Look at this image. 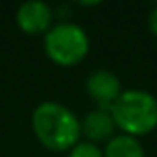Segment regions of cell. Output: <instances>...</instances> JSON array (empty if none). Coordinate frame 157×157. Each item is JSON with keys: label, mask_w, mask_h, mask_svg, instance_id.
<instances>
[{"label": "cell", "mask_w": 157, "mask_h": 157, "mask_svg": "<svg viewBox=\"0 0 157 157\" xmlns=\"http://www.w3.org/2000/svg\"><path fill=\"white\" fill-rule=\"evenodd\" d=\"M32 128L39 142L54 151H70L82 135L78 117L59 102L39 104L32 115Z\"/></svg>", "instance_id": "obj_1"}, {"label": "cell", "mask_w": 157, "mask_h": 157, "mask_svg": "<svg viewBox=\"0 0 157 157\" xmlns=\"http://www.w3.org/2000/svg\"><path fill=\"white\" fill-rule=\"evenodd\" d=\"M111 115L126 135H146L157 128V98L140 89L122 91L111 105Z\"/></svg>", "instance_id": "obj_2"}, {"label": "cell", "mask_w": 157, "mask_h": 157, "mask_svg": "<svg viewBox=\"0 0 157 157\" xmlns=\"http://www.w3.org/2000/svg\"><path fill=\"white\" fill-rule=\"evenodd\" d=\"M44 52L54 63L70 67L87 56L89 37L82 26L74 22H59L44 35Z\"/></svg>", "instance_id": "obj_3"}, {"label": "cell", "mask_w": 157, "mask_h": 157, "mask_svg": "<svg viewBox=\"0 0 157 157\" xmlns=\"http://www.w3.org/2000/svg\"><path fill=\"white\" fill-rule=\"evenodd\" d=\"M87 93L89 96L102 107V109H111V105L118 100L122 94V85L120 80L111 72V70H94L87 78Z\"/></svg>", "instance_id": "obj_4"}, {"label": "cell", "mask_w": 157, "mask_h": 157, "mask_svg": "<svg viewBox=\"0 0 157 157\" xmlns=\"http://www.w3.org/2000/svg\"><path fill=\"white\" fill-rule=\"evenodd\" d=\"M17 24L22 32L26 33H43L50 30L52 24V10L48 4L41 2V0H28V2L21 4L17 10Z\"/></svg>", "instance_id": "obj_5"}, {"label": "cell", "mask_w": 157, "mask_h": 157, "mask_svg": "<svg viewBox=\"0 0 157 157\" xmlns=\"http://www.w3.org/2000/svg\"><path fill=\"white\" fill-rule=\"evenodd\" d=\"M82 126V133L89 139V142H102V140H109L115 137V120L111 115V109H94L89 111L83 120L80 122Z\"/></svg>", "instance_id": "obj_6"}, {"label": "cell", "mask_w": 157, "mask_h": 157, "mask_svg": "<svg viewBox=\"0 0 157 157\" xmlns=\"http://www.w3.org/2000/svg\"><path fill=\"white\" fill-rule=\"evenodd\" d=\"M104 157H144V150L137 137L120 133L107 140L104 148Z\"/></svg>", "instance_id": "obj_7"}, {"label": "cell", "mask_w": 157, "mask_h": 157, "mask_svg": "<svg viewBox=\"0 0 157 157\" xmlns=\"http://www.w3.org/2000/svg\"><path fill=\"white\" fill-rule=\"evenodd\" d=\"M67 157H104V151L93 142H78Z\"/></svg>", "instance_id": "obj_8"}, {"label": "cell", "mask_w": 157, "mask_h": 157, "mask_svg": "<svg viewBox=\"0 0 157 157\" xmlns=\"http://www.w3.org/2000/svg\"><path fill=\"white\" fill-rule=\"evenodd\" d=\"M148 26H150L151 33L157 35V6L151 10V13H150V17H148Z\"/></svg>", "instance_id": "obj_9"}]
</instances>
